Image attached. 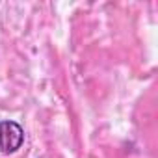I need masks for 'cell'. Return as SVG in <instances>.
<instances>
[{
  "label": "cell",
  "instance_id": "cell-1",
  "mask_svg": "<svg viewBox=\"0 0 158 158\" xmlns=\"http://www.w3.org/2000/svg\"><path fill=\"white\" fill-rule=\"evenodd\" d=\"M24 143V130L17 121H0V151L10 154L17 152Z\"/></svg>",
  "mask_w": 158,
  "mask_h": 158
}]
</instances>
